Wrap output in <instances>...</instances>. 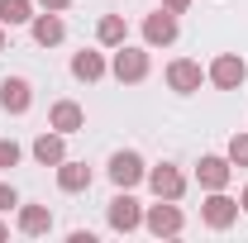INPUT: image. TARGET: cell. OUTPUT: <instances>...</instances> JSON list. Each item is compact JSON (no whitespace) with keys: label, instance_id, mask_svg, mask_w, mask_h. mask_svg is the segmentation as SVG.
I'll return each mask as SVG.
<instances>
[{"label":"cell","instance_id":"1","mask_svg":"<svg viewBox=\"0 0 248 243\" xmlns=\"http://www.w3.org/2000/svg\"><path fill=\"white\" fill-rule=\"evenodd\" d=\"M143 229H148L153 239H177V234L186 229V214H182L177 200H157V205L143 210Z\"/></svg>","mask_w":248,"mask_h":243},{"label":"cell","instance_id":"23","mask_svg":"<svg viewBox=\"0 0 248 243\" xmlns=\"http://www.w3.org/2000/svg\"><path fill=\"white\" fill-rule=\"evenodd\" d=\"M162 5H167L172 15H186V10H191V0H162Z\"/></svg>","mask_w":248,"mask_h":243},{"label":"cell","instance_id":"18","mask_svg":"<svg viewBox=\"0 0 248 243\" xmlns=\"http://www.w3.org/2000/svg\"><path fill=\"white\" fill-rule=\"evenodd\" d=\"M95 38H100V48H120V43H129V24H124V15H105V19L95 24Z\"/></svg>","mask_w":248,"mask_h":243},{"label":"cell","instance_id":"2","mask_svg":"<svg viewBox=\"0 0 248 243\" xmlns=\"http://www.w3.org/2000/svg\"><path fill=\"white\" fill-rule=\"evenodd\" d=\"M244 76H248V62L239 58V53H219V58L205 67V81L219 86V91H239V86H244Z\"/></svg>","mask_w":248,"mask_h":243},{"label":"cell","instance_id":"25","mask_svg":"<svg viewBox=\"0 0 248 243\" xmlns=\"http://www.w3.org/2000/svg\"><path fill=\"white\" fill-rule=\"evenodd\" d=\"M239 210H244V214H248V186H244V196H239Z\"/></svg>","mask_w":248,"mask_h":243},{"label":"cell","instance_id":"3","mask_svg":"<svg viewBox=\"0 0 248 243\" xmlns=\"http://www.w3.org/2000/svg\"><path fill=\"white\" fill-rule=\"evenodd\" d=\"M177 33H182V24H177V15H172L167 5H157L153 15L143 19V43H148V48H172Z\"/></svg>","mask_w":248,"mask_h":243},{"label":"cell","instance_id":"13","mask_svg":"<svg viewBox=\"0 0 248 243\" xmlns=\"http://www.w3.org/2000/svg\"><path fill=\"white\" fill-rule=\"evenodd\" d=\"M19 234L24 239H43V234H53V210L48 205H19Z\"/></svg>","mask_w":248,"mask_h":243},{"label":"cell","instance_id":"11","mask_svg":"<svg viewBox=\"0 0 248 243\" xmlns=\"http://www.w3.org/2000/svg\"><path fill=\"white\" fill-rule=\"evenodd\" d=\"M29 105H33V86L24 76H5L0 81V110L5 115H29Z\"/></svg>","mask_w":248,"mask_h":243},{"label":"cell","instance_id":"24","mask_svg":"<svg viewBox=\"0 0 248 243\" xmlns=\"http://www.w3.org/2000/svg\"><path fill=\"white\" fill-rule=\"evenodd\" d=\"M38 5H43V10H67L72 0H38Z\"/></svg>","mask_w":248,"mask_h":243},{"label":"cell","instance_id":"20","mask_svg":"<svg viewBox=\"0 0 248 243\" xmlns=\"http://www.w3.org/2000/svg\"><path fill=\"white\" fill-rule=\"evenodd\" d=\"M234 167H248V129H239L234 138H229V152H224Z\"/></svg>","mask_w":248,"mask_h":243},{"label":"cell","instance_id":"10","mask_svg":"<svg viewBox=\"0 0 248 243\" xmlns=\"http://www.w3.org/2000/svg\"><path fill=\"white\" fill-rule=\"evenodd\" d=\"M201 81H205V67L201 62H191V58H177V62H167V86L177 95H191V91H201Z\"/></svg>","mask_w":248,"mask_h":243},{"label":"cell","instance_id":"15","mask_svg":"<svg viewBox=\"0 0 248 243\" xmlns=\"http://www.w3.org/2000/svg\"><path fill=\"white\" fill-rule=\"evenodd\" d=\"M58 186L67 196H77V191H91V167L86 162H72V157H62L58 162Z\"/></svg>","mask_w":248,"mask_h":243},{"label":"cell","instance_id":"8","mask_svg":"<svg viewBox=\"0 0 248 243\" xmlns=\"http://www.w3.org/2000/svg\"><path fill=\"white\" fill-rule=\"evenodd\" d=\"M201 219H205L210 229H229V224L239 219V200H234V196H224V191H205Z\"/></svg>","mask_w":248,"mask_h":243},{"label":"cell","instance_id":"7","mask_svg":"<svg viewBox=\"0 0 248 243\" xmlns=\"http://www.w3.org/2000/svg\"><path fill=\"white\" fill-rule=\"evenodd\" d=\"M196 182H201V191H224V186L234 182V162L219 157V152H205L196 162Z\"/></svg>","mask_w":248,"mask_h":243},{"label":"cell","instance_id":"9","mask_svg":"<svg viewBox=\"0 0 248 243\" xmlns=\"http://www.w3.org/2000/svg\"><path fill=\"white\" fill-rule=\"evenodd\" d=\"M143 182L153 186L157 200H182V196H186V177L172 167V162H162V167H148V177H143Z\"/></svg>","mask_w":248,"mask_h":243},{"label":"cell","instance_id":"6","mask_svg":"<svg viewBox=\"0 0 248 243\" xmlns=\"http://www.w3.org/2000/svg\"><path fill=\"white\" fill-rule=\"evenodd\" d=\"M105 172H110V182L120 186V191H134V186H139V182H143V177H148V167H143V157H139V152H134V148L115 152Z\"/></svg>","mask_w":248,"mask_h":243},{"label":"cell","instance_id":"16","mask_svg":"<svg viewBox=\"0 0 248 243\" xmlns=\"http://www.w3.org/2000/svg\"><path fill=\"white\" fill-rule=\"evenodd\" d=\"M105 72H110V62L100 58V53H91V48H81V53L72 58V76H77V81H100Z\"/></svg>","mask_w":248,"mask_h":243},{"label":"cell","instance_id":"17","mask_svg":"<svg viewBox=\"0 0 248 243\" xmlns=\"http://www.w3.org/2000/svg\"><path fill=\"white\" fill-rule=\"evenodd\" d=\"M62 138H67V134H58V129H53V134H38V138H33V157H38L43 167H58L62 157H67V143H62Z\"/></svg>","mask_w":248,"mask_h":243},{"label":"cell","instance_id":"4","mask_svg":"<svg viewBox=\"0 0 248 243\" xmlns=\"http://www.w3.org/2000/svg\"><path fill=\"white\" fill-rule=\"evenodd\" d=\"M148 67H153V62H148V48H129V43H120V48H115V58H110V72H115L120 81H129V86H134V81H143V76H148Z\"/></svg>","mask_w":248,"mask_h":243},{"label":"cell","instance_id":"26","mask_svg":"<svg viewBox=\"0 0 248 243\" xmlns=\"http://www.w3.org/2000/svg\"><path fill=\"white\" fill-rule=\"evenodd\" d=\"M0 53H5V24H0Z\"/></svg>","mask_w":248,"mask_h":243},{"label":"cell","instance_id":"19","mask_svg":"<svg viewBox=\"0 0 248 243\" xmlns=\"http://www.w3.org/2000/svg\"><path fill=\"white\" fill-rule=\"evenodd\" d=\"M33 19V0H0V24L5 29H19Z\"/></svg>","mask_w":248,"mask_h":243},{"label":"cell","instance_id":"22","mask_svg":"<svg viewBox=\"0 0 248 243\" xmlns=\"http://www.w3.org/2000/svg\"><path fill=\"white\" fill-rule=\"evenodd\" d=\"M15 205H19L15 186H10V182H0V214H5V210H15Z\"/></svg>","mask_w":248,"mask_h":243},{"label":"cell","instance_id":"12","mask_svg":"<svg viewBox=\"0 0 248 243\" xmlns=\"http://www.w3.org/2000/svg\"><path fill=\"white\" fill-rule=\"evenodd\" d=\"M29 29H33V43H38V48H58L62 38H67V24H62L58 10H43V15H33Z\"/></svg>","mask_w":248,"mask_h":243},{"label":"cell","instance_id":"21","mask_svg":"<svg viewBox=\"0 0 248 243\" xmlns=\"http://www.w3.org/2000/svg\"><path fill=\"white\" fill-rule=\"evenodd\" d=\"M19 157H24V148H19L15 138H0V167H5V172L19 167Z\"/></svg>","mask_w":248,"mask_h":243},{"label":"cell","instance_id":"27","mask_svg":"<svg viewBox=\"0 0 248 243\" xmlns=\"http://www.w3.org/2000/svg\"><path fill=\"white\" fill-rule=\"evenodd\" d=\"M5 234H10V224H0V239H5Z\"/></svg>","mask_w":248,"mask_h":243},{"label":"cell","instance_id":"5","mask_svg":"<svg viewBox=\"0 0 248 243\" xmlns=\"http://www.w3.org/2000/svg\"><path fill=\"white\" fill-rule=\"evenodd\" d=\"M105 219H110L115 234H134V229H143V205H139L129 191H120V196L105 205Z\"/></svg>","mask_w":248,"mask_h":243},{"label":"cell","instance_id":"14","mask_svg":"<svg viewBox=\"0 0 248 243\" xmlns=\"http://www.w3.org/2000/svg\"><path fill=\"white\" fill-rule=\"evenodd\" d=\"M48 129H58V134H77V129H86V110H81L77 100H58V105L48 110Z\"/></svg>","mask_w":248,"mask_h":243}]
</instances>
